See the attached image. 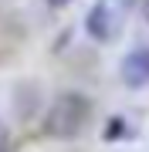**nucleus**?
<instances>
[{
	"mask_svg": "<svg viewBox=\"0 0 149 152\" xmlns=\"http://www.w3.org/2000/svg\"><path fill=\"white\" fill-rule=\"evenodd\" d=\"M88 115H92V102L81 91H65V95H58L51 102V108L44 115V135L58 139V142L78 139L81 129L88 125Z\"/></svg>",
	"mask_w": 149,
	"mask_h": 152,
	"instance_id": "obj_1",
	"label": "nucleus"
},
{
	"mask_svg": "<svg viewBox=\"0 0 149 152\" xmlns=\"http://www.w3.org/2000/svg\"><path fill=\"white\" fill-rule=\"evenodd\" d=\"M119 75H122V81H126V88H132V91L146 88V85H149V48L129 51V54L122 58Z\"/></svg>",
	"mask_w": 149,
	"mask_h": 152,
	"instance_id": "obj_2",
	"label": "nucleus"
},
{
	"mask_svg": "<svg viewBox=\"0 0 149 152\" xmlns=\"http://www.w3.org/2000/svg\"><path fill=\"white\" fill-rule=\"evenodd\" d=\"M112 31H115V20H112L109 4H95L88 10V34L98 41H112Z\"/></svg>",
	"mask_w": 149,
	"mask_h": 152,
	"instance_id": "obj_3",
	"label": "nucleus"
},
{
	"mask_svg": "<svg viewBox=\"0 0 149 152\" xmlns=\"http://www.w3.org/2000/svg\"><path fill=\"white\" fill-rule=\"evenodd\" d=\"M119 132H126V122H122V118H112V122H109V129H105V142H115V139H119Z\"/></svg>",
	"mask_w": 149,
	"mask_h": 152,
	"instance_id": "obj_4",
	"label": "nucleus"
},
{
	"mask_svg": "<svg viewBox=\"0 0 149 152\" xmlns=\"http://www.w3.org/2000/svg\"><path fill=\"white\" fill-rule=\"evenodd\" d=\"M10 149H14L10 129H7V122H0V152H10Z\"/></svg>",
	"mask_w": 149,
	"mask_h": 152,
	"instance_id": "obj_5",
	"label": "nucleus"
},
{
	"mask_svg": "<svg viewBox=\"0 0 149 152\" xmlns=\"http://www.w3.org/2000/svg\"><path fill=\"white\" fill-rule=\"evenodd\" d=\"M142 20L149 24V0H142Z\"/></svg>",
	"mask_w": 149,
	"mask_h": 152,
	"instance_id": "obj_6",
	"label": "nucleus"
},
{
	"mask_svg": "<svg viewBox=\"0 0 149 152\" xmlns=\"http://www.w3.org/2000/svg\"><path fill=\"white\" fill-rule=\"evenodd\" d=\"M48 4H51V7H68L71 0H48Z\"/></svg>",
	"mask_w": 149,
	"mask_h": 152,
	"instance_id": "obj_7",
	"label": "nucleus"
}]
</instances>
